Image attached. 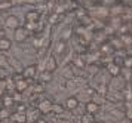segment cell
Wrapping results in <instances>:
<instances>
[{
  "instance_id": "cell-1",
  "label": "cell",
  "mask_w": 132,
  "mask_h": 123,
  "mask_svg": "<svg viewBox=\"0 0 132 123\" xmlns=\"http://www.w3.org/2000/svg\"><path fill=\"white\" fill-rule=\"evenodd\" d=\"M13 88L16 92L19 94H22L25 92L27 89H28V80L22 77V74H19V76H13Z\"/></svg>"
},
{
  "instance_id": "cell-2",
  "label": "cell",
  "mask_w": 132,
  "mask_h": 123,
  "mask_svg": "<svg viewBox=\"0 0 132 123\" xmlns=\"http://www.w3.org/2000/svg\"><path fill=\"white\" fill-rule=\"evenodd\" d=\"M52 101L48 100V98H42V100L39 101V104H37V110H39V113L40 114H51L52 113Z\"/></svg>"
},
{
  "instance_id": "cell-3",
  "label": "cell",
  "mask_w": 132,
  "mask_h": 123,
  "mask_svg": "<svg viewBox=\"0 0 132 123\" xmlns=\"http://www.w3.org/2000/svg\"><path fill=\"white\" fill-rule=\"evenodd\" d=\"M15 40L18 42V43H22V42L27 40V37H28V31L25 30V27H18V28L15 30Z\"/></svg>"
},
{
  "instance_id": "cell-4",
  "label": "cell",
  "mask_w": 132,
  "mask_h": 123,
  "mask_svg": "<svg viewBox=\"0 0 132 123\" xmlns=\"http://www.w3.org/2000/svg\"><path fill=\"white\" fill-rule=\"evenodd\" d=\"M64 107H65V110H68V111H74L79 107V98H76V96H68L65 100V102H64Z\"/></svg>"
},
{
  "instance_id": "cell-5",
  "label": "cell",
  "mask_w": 132,
  "mask_h": 123,
  "mask_svg": "<svg viewBox=\"0 0 132 123\" xmlns=\"http://www.w3.org/2000/svg\"><path fill=\"white\" fill-rule=\"evenodd\" d=\"M5 25H6L7 28L13 30V31L18 28V27H21V25H19V19L15 17V15H9V17L6 18V21H5Z\"/></svg>"
},
{
  "instance_id": "cell-6",
  "label": "cell",
  "mask_w": 132,
  "mask_h": 123,
  "mask_svg": "<svg viewBox=\"0 0 132 123\" xmlns=\"http://www.w3.org/2000/svg\"><path fill=\"white\" fill-rule=\"evenodd\" d=\"M100 111V104H96L95 101H88L86 105H85V113H89L92 116H95L96 113Z\"/></svg>"
},
{
  "instance_id": "cell-7",
  "label": "cell",
  "mask_w": 132,
  "mask_h": 123,
  "mask_svg": "<svg viewBox=\"0 0 132 123\" xmlns=\"http://www.w3.org/2000/svg\"><path fill=\"white\" fill-rule=\"evenodd\" d=\"M36 73H37L36 65H27L24 70H22V77H25L27 80H30V79H34L36 77Z\"/></svg>"
},
{
  "instance_id": "cell-8",
  "label": "cell",
  "mask_w": 132,
  "mask_h": 123,
  "mask_svg": "<svg viewBox=\"0 0 132 123\" xmlns=\"http://www.w3.org/2000/svg\"><path fill=\"white\" fill-rule=\"evenodd\" d=\"M107 71H108L110 76L119 77L120 76V65L117 64V62H110V64L107 65Z\"/></svg>"
},
{
  "instance_id": "cell-9",
  "label": "cell",
  "mask_w": 132,
  "mask_h": 123,
  "mask_svg": "<svg viewBox=\"0 0 132 123\" xmlns=\"http://www.w3.org/2000/svg\"><path fill=\"white\" fill-rule=\"evenodd\" d=\"M11 120H13V123H27L28 122V119H27V114L25 113H13L11 114Z\"/></svg>"
},
{
  "instance_id": "cell-10",
  "label": "cell",
  "mask_w": 132,
  "mask_h": 123,
  "mask_svg": "<svg viewBox=\"0 0 132 123\" xmlns=\"http://www.w3.org/2000/svg\"><path fill=\"white\" fill-rule=\"evenodd\" d=\"M12 47V40L9 37H2L0 39V52H7Z\"/></svg>"
},
{
  "instance_id": "cell-11",
  "label": "cell",
  "mask_w": 132,
  "mask_h": 123,
  "mask_svg": "<svg viewBox=\"0 0 132 123\" xmlns=\"http://www.w3.org/2000/svg\"><path fill=\"white\" fill-rule=\"evenodd\" d=\"M39 80H40V83H43V85H46V83H51L52 80H54V74H52V71L45 70L42 74H40Z\"/></svg>"
},
{
  "instance_id": "cell-12",
  "label": "cell",
  "mask_w": 132,
  "mask_h": 123,
  "mask_svg": "<svg viewBox=\"0 0 132 123\" xmlns=\"http://www.w3.org/2000/svg\"><path fill=\"white\" fill-rule=\"evenodd\" d=\"M65 49H67V42L65 40H60L58 43H56V46H55V52L54 55H62V53L65 52Z\"/></svg>"
},
{
  "instance_id": "cell-13",
  "label": "cell",
  "mask_w": 132,
  "mask_h": 123,
  "mask_svg": "<svg viewBox=\"0 0 132 123\" xmlns=\"http://www.w3.org/2000/svg\"><path fill=\"white\" fill-rule=\"evenodd\" d=\"M56 67H58V62H56V58L54 56H49L48 59H46V70L48 71H55L56 70Z\"/></svg>"
},
{
  "instance_id": "cell-14",
  "label": "cell",
  "mask_w": 132,
  "mask_h": 123,
  "mask_svg": "<svg viewBox=\"0 0 132 123\" xmlns=\"http://www.w3.org/2000/svg\"><path fill=\"white\" fill-rule=\"evenodd\" d=\"M25 19L30 21V22H37V21L40 19V13H39L37 11H30V12H27Z\"/></svg>"
},
{
  "instance_id": "cell-15",
  "label": "cell",
  "mask_w": 132,
  "mask_h": 123,
  "mask_svg": "<svg viewBox=\"0 0 132 123\" xmlns=\"http://www.w3.org/2000/svg\"><path fill=\"white\" fill-rule=\"evenodd\" d=\"M2 102H3V107H5V108H11V107H13L16 104L15 100H13V96H11V95H5V96L2 98Z\"/></svg>"
},
{
  "instance_id": "cell-16",
  "label": "cell",
  "mask_w": 132,
  "mask_h": 123,
  "mask_svg": "<svg viewBox=\"0 0 132 123\" xmlns=\"http://www.w3.org/2000/svg\"><path fill=\"white\" fill-rule=\"evenodd\" d=\"M64 113H65V107L62 105V104H52V114L61 116V114H64Z\"/></svg>"
},
{
  "instance_id": "cell-17",
  "label": "cell",
  "mask_w": 132,
  "mask_h": 123,
  "mask_svg": "<svg viewBox=\"0 0 132 123\" xmlns=\"http://www.w3.org/2000/svg\"><path fill=\"white\" fill-rule=\"evenodd\" d=\"M62 13H58V12H54V13H51V17H49V22L52 24H60L61 21H62Z\"/></svg>"
},
{
  "instance_id": "cell-18",
  "label": "cell",
  "mask_w": 132,
  "mask_h": 123,
  "mask_svg": "<svg viewBox=\"0 0 132 123\" xmlns=\"http://www.w3.org/2000/svg\"><path fill=\"white\" fill-rule=\"evenodd\" d=\"M73 65L77 67L79 70H83L85 67H86V62H85V59L82 56H76V58L73 59Z\"/></svg>"
},
{
  "instance_id": "cell-19",
  "label": "cell",
  "mask_w": 132,
  "mask_h": 123,
  "mask_svg": "<svg viewBox=\"0 0 132 123\" xmlns=\"http://www.w3.org/2000/svg\"><path fill=\"white\" fill-rule=\"evenodd\" d=\"M11 117V113H9V108H0V120H7Z\"/></svg>"
},
{
  "instance_id": "cell-20",
  "label": "cell",
  "mask_w": 132,
  "mask_h": 123,
  "mask_svg": "<svg viewBox=\"0 0 132 123\" xmlns=\"http://www.w3.org/2000/svg\"><path fill=\"white\" fill-rule=\"evenodd\" d=\"M94 120H95V119H94V116H92V114H89V113H85L83 116H82L80 123H92Z\"/></svg>"
},
{
  "instance_id": "cell-21",
  "label": "cell",
  "mask_w": 132,
  "mask_h": 123,
  "mask_svg": "<svg viewBox=\"0 0 132 123\" xmlns=\"http://www.w3.org/2000/svg\"><path fill=\"white\" fill-rule=\"evenodd\" d=\"M43 89H45V85L43 83H37V85H34V88H33V92H34V95L42 94Z\"/></svg>"
},
{
  "instance_id": "cell-22",
  "label": "cell",
  "mask_w": 132,
  "mask_h": 123,
  "mask_svg": "<svg viewBox=\"0 0 132 123\" xmlns=\"http://www.w3.org/2000/svg\"><path fill=\"white\" fill-rule=\"evenodd\" d=\"M123 65L126 68H132V56H125L123 59Z\"/></svg>"
},
{
  "instance_id": "cell-23",
  "label": "cell",
  "mask_w": 132,
  "mask_h": 123,
  "mask_svg": "<svg viewBox=\"0 0 132 123\" xmlns=\"http://www.w3.org/2000/svg\"><path fill=\"white\" fill-rule=\"evenodd\" d=\"M25 30H27V31H34V30H36V22H30V21H27V22H25Z\"/></svg>"
},
{
  "instance_id": "cell-24",
  "label": "cell",
  "mask_w": 132,
  "mask_h": 123,
  "mask_svg": "<svg viewBox=\"0 0 132 123\" xmlns=\"http://www.w3.org/2000/svg\"><path fill=\"white\" fill-rule=\"evenodd\" d=\"M0 67L2 68H6L7 67V58L5 55H0Z\"/></svg>"
},
{
  "instance_id": "cell-25",
  "label": "cell",
  "mask_w": 132,
  "mask_h": 123,
  "mask_svg": "<svg viewBox=\"0 0 132 123\" xmlns=\"http://www.w3.org/2000/svg\"><path fill=\"white\" fill-rule=\"evenodd\" d=\"M71 33H73V28L65 30V31L62 33V40H67V39H70V37H71Z\"/></svg>"
},
{
  "instance_id": "cell-26",
  "label": "cell",
  "mask_w": 132,
  "mask_h": 123,
  "mask_svg": "<svg viewBox=\"0 0 132 123\" xmlns=\"http://www.w3.org/2000/svg\"><path fill=\"white\" fill-rule=\"evenodd\" d=\"M16 113H27V107L24 104H18L16 105Z\"/></svg>"
},
{
  "instance_id": "cell-27",
  "label": "cell",
  "mask_w": 132,
  "mask_h": 123,
  "mask_svg": "<svg viewBox=\"0 0 132 123\" xmlns=\"http://www.w3.org/2000/svg\"><path fill=\"white\" fill-rule=\"evenodd\" d=\"M2 37H6V36H5V30L0 28V39H2Z\"/></svg>"
},
{
  "instance_id": "cell-28",
  "label": "cell",
  "mask_w": 132,
  "mask_h": 123,
  "mask_svg": "<svg viewBox=\"0 0 132 123\" xmlns=\"http://www.w3.org/2000/svg\"><path fill=\"white\" fill-rule=\"evenodd\" d=\"M92 123H101V122H95V120H94V122H92Z\"/></svg>"
}]
</instances>
